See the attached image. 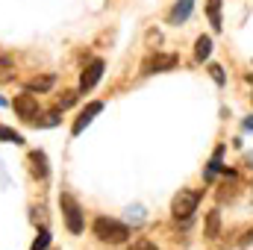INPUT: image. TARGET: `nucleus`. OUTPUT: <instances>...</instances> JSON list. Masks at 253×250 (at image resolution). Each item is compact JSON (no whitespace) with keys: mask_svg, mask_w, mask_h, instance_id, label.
Returning a JSON list of instances; mask_svg holds the SVG:
<instances>
[{"mask_svg":"<svg viewBox=\"0 0 253 250\" xmlns=\"http://www.w3.org/2000/svg\"><path fill=\"white\" fill-rule=\"evenodd\" d=\"M209 53H212V39L209 36H200L197 44H194V59L203 62V59H209Z\"/></svg>","mask_w":253,"mask_h":250,"instance_id":"10","label":"nucleus"},{"mask_svg":"<svg viewBox=\"0 0 253 250\" xmlns=\"http://www.w3.org/2000/svg\"><path fill=\"white\" fill-rule=\"evenodd\" d=\"M100 109H103V103H100V100H94V103H88V106H85V109L80 112V118L74 121V126H71V132H74V135H80V132H83L85 126L91 124V118H94V115H97Z\"/></svg>","mask_w":253,"mask_h":250,"instance_id":"7","label":"nucleus"},{"mask_svg":"<svg viewBox=\"0 0 253 250\" xmlns=\"http://www.w3.org/2000/svg\"><path fill=\"white\" fill-rule=\"evenodd\" d=\"M206 236H218V212L209 215V227H206Z\"/></svg>","mask_w":253,"mask_h":250,"instance_id":"17","label":"nucleus"},{"mask_svg":"<svg viewBox=\"0 0 253 250\" xmlns=\"http://www.w3.org/2000/svg\"><path fill=\"white\" fill-rule=\"evenodd\" d=\"M248 165L253 168V153H248Z\"/></svg>","mask_w":253,"mask_h":250,"instance_id":"20","label":"nucleus"},{"mask_svg":"<svg viewBox=\"0 0 253 250\" xmlns=\"http://www.w3.org/2000/svg\"><path fill=\"white\" fill-rule=\"evenodd\" d=\"M129 250H156V245H153L150 239H138V242H132Z\"/></svg>","mask_w":253,"mask_h":250,"instance_id":"16","label":"nucleus"},{"mask_svg":"<svg viewBox=\"0 0 253 250\" xmlns=\"http://www.w3.org/2000/svg\"><path fill=\"white\" fill-rule=\"evenodd\" d=\"M12 106H15V112H18L24 121H36V115H39V100H36L33 94H18Z\"/></svg>","mask_w":253,"mask_h":250,"instance_id":"5","label":"nucleus"},{"mask_svg":"<svg viewBox=\"0 0 253 250\" xmlns=\"http://www.w3.org/2000/svg\"><path fill=\"white\" fill-rule=\"evenodd\" d=\"M197 203H200V191H194V188H180V194H177L174 203H171V212H174L177 221H189L191 215L197 212Z\"/></svg>","mask_w":253,"mask_h":250,"instance_id":"2","label":"nucleus"},{"mask_svg":"<svg viewBox=\"0 0 253 250\" xmlns=\"http://www.w3.org/2000/svg\"><path fill=\"white\" fill-rule=\"evenodd\" d=\"M94 236H97L100 242L121 245V242L129 239V230H126V224L115 221V218H97V221H94Z\"/></svg>","mask_w":253,"mask_h":250,"instance_id":"1","label":"nucleus"},{"mask_svg":"<svg viewBox=\"0 0 253 250\" xmlns=\"http://www.w3.org/2000/svg\"><path fill=\"white\" fill-rule=\"evenodd\" d=\"M30 165H33V174L36 177H47V156L42 150H33L30 153Z\"/></svg>","mask_w":253,"mask_h":250,"instance_id":"9","label":"nucleus"},{"mask_svg":"<svg viewBox=\"0 0 253 250\" xmlns=\"http://www.w3.org/2000/svg\"><path fill=\"white\" fill-rule=\"evenodd\" d=\"M50 85H53V77H36L27 83V91H47Z\"/></svg>","mask_w":253,"mask_h":250,"instance_id":"11","label":"nucleus"},{"mask_svg":"<svg viewBox=\"0 0 253 250\" xmlns=\"http://www.w3.org/2000/svg\"><path fill=\"white\" fill-rule=\"evenodd\" d=\"M245 129H253V115L248 118V121H245Z\"/></svg>","mask_w":253,"mask_h":250,"instance_id":"19","label":"nucleus"},{"mask_svg":"<svg viewBox=\"0 0 253 250\" xmlns=\"http://www.w3.org/2000/svg\"><path fill=\"white\" fill-rule=\"evenodd\" d=\"M191 9H194V0H180V3L171 9V15H168V24H183V21H189Z\"/></svg>","mask_w":253,"mask_h":250,"instance_id":"8","label":"nucleus"},{"mask_svg":"<svg viewBox=\"0 0 253 250\" xmlns=\"http://www.w3.org/2000/svg\"><path fill=\"white\" fill-rule=\"evenodd\" d=\"M209 71H212V77H215V83H224V71H221L218 65H212Z\"/></svg>","mask_w":253,"mask_h":250,"instance_id":"18","label":"nucleus"},{"mask_svg":"<svg viewBox=\"0 0 253 250\" xmlns=\"http://www.w3.org/2000/svg\"><path fill=\"white\" fill-rule=\"evenodd\" d=\"M47 245H50V233H47V230H39V239L33 242L30 250H47Z\"/></svg>","mask_w":253,"mask_h":250,"instance_id":"15","label":"nucleus"},{"mask_svg":"<svg viewBox=\"0 0 253 250\" xmlns=\"http://www.w3.org/2000/svg\"><path fill=\"white\" fill-rule=\"evenodd\" d=\"M206 6H209V21H212V27L221 30V0H209Z\"/></svg>","mask_w":253,"mask_h":250,"instance_id":"12","label":"nucleus"},{"mask_svg":"<svg viewBox=\"0 0 253 250\" xmlns=\"http://www.w3.org/2000/svg\"><path fill=\"white\" fill-rule=\"evenodd\" d=\"M0 106H3V97H0Z\"/></svg>","mask_w":253,"mask_h":250,"instance_id":"21","label":"nucleus"},{"mask_svg":"<svg viewBox=\"0 0 253 250\" xmlns=\"http://www.w3.org/2000/svg\"><path fill=\"white\" fill-rule=\"evenodd\" d=\"M59 206H62V212H65L68 230H71V233H83V209H80V203H77L71 194H62V197H59Z\"/></svg>","mask_w":253,"mask_h":250,"instance_id":"3","label":"nucleus"},{"mask_svg":"<svg viewBox=\"0 0 253 250\" xmlns=\"http://www.w3.org/2000/svg\"><path fill=\"white\" fill-rule=\"evenodd\" d=\"M100 77H103V59H91V62L85 65L83 77H80V91H88Z\"/></svg>","mask_w":253,"mask_h":250,"instance_id":"6","label":"nucleus"},{"mask_svg":"<svg viewBox=\"0 0 253 250\" xmlns=\"http://www.w3.org/2000/svg\"><path fill=\"white\" fill-rule=\"evenodd\" d=\"M221 156H224V147L215 150V156H212V162H209V171H206V180H212V177L221 171Z\"/></svg>","mask_w":253,"mask_h":250,"instance_id":"14","label":"nucleus"},{"mask_svg":"<svg viewBox=\"0 0 253 250\" xmlns=\"http://www.w3.org/2000/svg\"><path fill=\"white\" fill-rule=\"evenodd\" d=\"M0 141H9V144H24V135H21V132H15V129H9V126L0 124Z\"/></svg>","mask_w":253,"mask_h":250,"instance_id":"13","label":"nucleus"},{"mask_svg":"<svg viewBox=\"0 0 253 250\" xmlns=\"http://www.w3.org/2000/svg\"><path fill=\"white\" fill-rule=\"evenodd\" d=\"M180 62L174 53H153V56H147L144 65H141V74H159V71H171L174 65Z\"/></svg>","mask_w":253,"mask_h":250,"instance_id":"4","label":"nucleus"}]
</instances>
